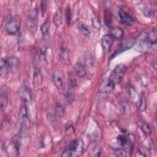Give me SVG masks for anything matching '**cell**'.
Masks as SVG:
<instances>
[{"label":"cell","instance_id":"cell-1","mask_svg":"<svg viewBox=\"0 0 157 157\" xmlns=\"http://www.w3.org/2000/svg\"><path fill=\"white\" fill-rule=\"evenodd\" d=\"M83 150V142L81 139L73 140L63 151L61 156L70 157L80 156Z\"/></svg>","mask_w":157,"mask_h":157},{"label":"cell","instance_id":"cell-2","mask_svg":"<svg viewBox=\"0 0 157 157\" xmlns=\"http://www.w3.org/2000/svg\"><path fill=\"white\" fill-rule=\"evenodd\" d=\"M126 69V66L123 64H118L114 68L110 77L108 78L109 83L113 88L121 80L125 74Z\"/></svg>","mask_w":157,"mask_h":157},{"label":"cell","instance_id":"cell-3","mask_svg":"<svg viewBox=\"0 0 157 157\" xmlns=\"http://www.w3.org/2000/svg\"><path fill=\"white\" fill-rule=\"evenodd\" d=\"M37 10L36 9L33 10L29 13L26 21V27L28 29L33 33H35L37 28Z\"/></svg>","mask_w":157,"mask_h":157},{"label":"cell","instance_id":"cell-4","mask_svg":"<svg viewBox=\"0 0 157 157\" xmlns=\"http://www.w3.org/2000/svg\"><path fill=\"white\" fill-rule=\"evenodd\" d=\"M59 61L63 65H65V66H68L71 64V60L69 58L68 48L64 42H63L61 45L60 53H59Z\"/></svg>","mask_w":157,"mask_h":157},{"label":"cell","instance_id":"cell-5","mask_svg":"<svg viewBox=\"0 0 157 157\" xmlns=\"http://www.w3.org/2000/svg\"><path fill=\"white\" fill-rule=\"evenodd\" d=\"M6 29L8 34L11 35L15 34L18 30V24L17 20L15 18L10 17L7 20Z\"/></svg>","mask_w":157,"mask_h":157},{"label":"cell","instance_id":"cell-6","mask_svg":"<svg viewBox=\"0 0 157 157\" xmlns=\"http://www.w3.org/2000/svg\"><path fill=\"white\" fill-rule=\"evenodd\" d=\"M63 73L60 70L56 71L53 74V83L56 87V88L61 91L63 90L64 86V82H63Z\"/></svg>","mask_w":157,"mask_h":157},{"label":"cell","instance_id":"cell-7","mask_svg":"<svg viewBox=\"0 0 157 157\" xmlns=\"http://www.w3.org/2000/svg\"><path fill=\"white\" fill-rule=\"evenodd\" d=\"M119 21L124 25H131L134 22L133 18L123 9H120L118 11Z\"/></svg>","mask_w":157,"mask_h":157},{"label":"cell","instance_id":"cell-8","mask_svg":"<svg viewBox=\"0 0 157 157\" xmlns=\"http://www.w3.org/2000/svg\"><path fill=\"white\" fill-rule=\"evenodd\" d=\"M136 42V39L135 38H130L128 40H124L123 42L120 44L118 48H117V50L115 54L117 55L122 52H124L127 50H129L135 44Z\"/></svg>","mask_w":157,"mask_h":157},{"label":"cell","instance_id":"cell-9","mask_svg":"<svg viewBox=\"0 0 157 157\" xmlns=\"http://www.w3.org/2000/svg\"><path fill=\"white\" fill-rule=\"evenodd\" d=\"M43 77L40 69L37 67H35L33 72V86L36 88L40 86L42 83Z\"/></svg>","mask_w":157,"mask_h":157},{"label":"cell","instance_id":"cell-10","mask_svg":"<svg viewBox=\"0 0 157 157\" xmlns=\"http://www.w3.org/2000/svg\"><path fill=\"white\" fill-rule=\"evenodd\" d=\"M10 71V67L8 59L2 58L0 63V74L1 78H5L9 72Z\"/></svg>","mask_w":157,"mask_h":157},{"label":"cell","instance_id":"cell-11","mask_svg":"<svg viewBox=\"0 0 157 157\" xmlns=\"http://www.w3.org/2000/svg\"><path fill=\"white\" fill-rule=\"evenodd\" d=\"M113 38L110 34H105L102 37V44L105 52L110 50L113 42Z\"/></svg>","mask_w":157,"mask_h":157},{"label":"cell","instance_id":"cell-12","mask_svg":"<svg viewBox=\"0 0 157 157\" xmlns=\"http://www.w3.org/2000/svg\"><path fill=\"white\" fill-rule=\"evenodd\" d=\"M113 87L109 83L108 78L104 79L99 87V91L103 93H110L113 91Z\"/></svg>","mask_w":157,"mask_h":157},{"label":"cell","instance_id":"cell-13","mask_svg":"<svg viewBox=\"0 0 157 157\" xmlns=\"http://www.w3.org/2000/svg\"><path fill=\"white\" fill-rule=\"evenodd\" d=\"M8 61L10 67V71L13 74L16 73L18 70L20 64V62L17 58L15 56H11L8 59Z\"/></svg>","mask_w":157,"mask_h":157},{"label":"cell","instance_id":"cell-14","mask_svg":"<svg viewBox=\"0 0 157 157\" xmlns=\"http://www.w3.org/2000/svg\"><path fill=\"white\" fill-rule=\"evenodd\" d=\"M113 39H121L124 36V31L119 27H115L113 28H112L110 31L109 34Z\"/></svg>","mask_w":157,"mask_h":157},{"label":"cell","instance_id":"cell-15","mask_svg":"<svg viewBox=\"0 0 157 157\" xmlns=\"http://www.w3.org/2000/svg\"><path fill=\"white\" fill-rule=\"evenodd\" d=\"M28 119V109L26 105V102L22 101V104L20 109V120L21 123H24Z\"/></svg>","mask_w":157,"mask_h":157},{"label":"cell","instance_id":"cell-16","mask_svg":"<svg viewBox=\"0 0 157 157\" xmlns=\"http://www.w3.org/2000/svg\"><path fill=\"white\" fill-rule=\"evenodd\" d=\"M85 65L88 69H92L94 66V59L90 52H86L84 55Z\"/></svg>","mask_w":157,"mask_h":157},{"label":"cell","instance_id":"cell-17","mask_svg":"<svg viewBox=\"0 0 157 157\" xmlns=\"http://www.w3.org/2000/svg\"><path fill=\"white\" fill-rule=\"evenodd\" d=\"M74 71L76 75L80 78H82L86 75V70L83 65L80 62H77L74 66Z\"/></svg>","mask_w":157,"mask_h":157},{"label":"cell","instance_id":"cell-18","mask_svg":"<svg viewBox=\"0 0 157 157\" xmlns=\"http://www.w3.org/2000/svg\"><path fill=\"white\" fill-rule=\"evenodd\" d=\"M67 83H68V91L74 92V89L77 86V82L76 79L73 75L72 72H70L68 74V80H67Z\"/></svg>","mask_w":157,"mask_h":157},{"label":"cell","instance_id":"cell-19","mask_svg":"<svg viewBox=\"0 0 157 157\" xmlns=\"http://www.w3.org/2000/svg\"><path fill=\"white\" fill-rule=\"evenodd\" d=\"M1 109L3 110L6 109L8 103V95L6 90L2 88L1 90Z\"/></svg>","mask_w":157,"mask_h":157},{"label":"cell","instance_id":"cell-20","mask_svg":"<svg viewBox=\"0 0 157 157\" xmlns=\"http://www.w3.org/2000/svg\"><path fill=\"white\" fill-rule=\"evenodd\" d=\"M53 22L56 27L59 26L62 23V11L61 8H58L53 16Z\"/></svg>","mask_w":157,"mask_h":157},{"label":"cell","instance_id":"cell-21","mask_svg":"<svg viewBox=\"0 0 157 157\" xmlns=\"http://www.w3.org/2000/svg\"><path fill=\"white\" fill-rule=\"evenodd\" d=\"M21 99L22 101H25L26 102L31 101V93L30 89H29L28 87L25 86L24 88L23 89L21 92Z\"/></svg>","mask_w":157,"mask_h":157},{"label":"cell","instance_id":"cell-22","mask_svg":"<svg viewBox=\"0 0 157 157\" xmlns=\"http://www.w3.org/2000/svg\"><path fill=\"white\" fill-rule=\"evenodd\" d=\"M77 28L80 33L83 34L84 36H88L90 34V28L84 23L79 21L77 24Z\"/></svg>","mask_w":157,"mask_h":157},{"label":"cell","instance_id":"cell-23","mask_svg":"<svg viewBox=\"0 0 157 157\" xmlns=\"http://www.w3.org/2000/svg\"><path fill=\"white\" fill-rule=\"evenodd\" d=\"M147 107V103H146V99L144 93H142L139 97V100L138 102V109L140 111L143 112L145 110Z\"/></svg>","mask_w":157,"mask_h":157},{"label":"cell","instance_id":"cell-24","mask_svg":"<svg viewBox=\"0 0 157 157\" xmlns=\"http://www.w3.org/2000/svg\"><path fill=\"white\" fill-rule=\"evenodd\" d=\"M50 29V21L48 18H46V20L43 22V23L40 26V31L44 36H47L48 34Z\"/></svg>","mask_w":157,"mask_h":157},{"label":"cell","instance_id":"cell-25","mask_svg":"<svg viewBox=\"0 0 157 157\" xmlns=\"http://www.w3.org/2000/svg\"><path fill=\"white\" fill-rule=\"evenodd\" d=\"M104 23L107 27L110 28L112 26V14L109 10L104 11Z\"/></svg>","mask_w":157,"mask_h":157},{"label":"cell","instance_id":"cell-26","mask_svg":"<svg viewBox=\"0 0 157 157\" xmlns=\"http://www.w3.org/2000/svg\"><path fill=\"white\" fill-rule=\"evenodd\" d=\"M139 126L140 129L142 130V131L147 136H148L151 134V129L148 124H147L145 122H139Z\"/></svg>","mask_w":157,"mask_h":157},{"label":"cell","instance_id":"cell-27","mask_svg":"<svg viewBox=\"0 0 157 157\" xmlns=\"http://www.w3.org/2000/svg\"><path fill=\"white\" fill-rule=\"evenodd\" d=\"M91 23L94 28L97 29H99L101 28V22L98 17L95 14H93L91 17Z\"/></svg>","mask_w":157,"mask_h":157},{"label":"cell","instance_id":"cell-28","mask_svg":"<svg viewBox=\"0 0 157 157\" xmlns=\"http://www.w3.org/2000/svg\"><path fill=\"white\" fill-rule=\"evenodd\" d=\"M117 140L118 143L122 147L126 146L128 144V139L122 135H120L117 137Z\"/></svg>","mask_w":157,"mask_h":157},{"label":"cell","instance_id":"cell-29","mask_svg":"<svg viewBox=\"0 0 157 157\" xmlns=\"http://www.w3.org/2000/svg\"><path fill=\"white\" fill-rule=\"evenodd\" d=\"M20 137H17V136H15L14 137V139L13 140V142H12V144H13V148L15 150V151L18 153V151H19V149L20 148V139L19 138Z\"/></svg>","mask_w":157,"mask_h":157},{"label":"cell","instance_id":"cell-30","mask_svg":"<svg viewBox=\"0 0 157 157\" xmlns=\"http://www.w3.org/2000/svg\"><path fill=\"white\" fill-rule=\"evenodd\" d=\"M75 132L74 128L72 125H68L66 127L65 131H64V134L66 136L70 137L72 136Z\"/></svg>","mask_w":157,"mask_h":157},{"label":"cell","instance_id":"cell-31","mask_svg":"<svg viewBox=\"0 0 157 157\" xmlns=\"http://www.w3.org/2000/svg\"><path fill=\"white\" fill-rule=\"evenodd\" d=\"M114 153L117 156H119V157H125L127 155L126 151L123 148L115 149L114 151Z\"/></svg>","mask_w":157,"mask_h":157},{"label":"cell","instance_id":"cell-32","mask_svg":"<svg viewBox=\"0 0 157 157\" xmlns=\"http://www.w3.org/2000/svg\"><path fill=\"white\" fill-rule=\"evenodd\" d=\"M71 9L69 7V6H68L66 8V21L68 25H70L71 21Z\"/></svg>","mask_w":157,"mask_h":157},{"label":"cell","instance_id":"cell-33","mask_svg":"<svg viewBox=\"0 0 157 157\" xmlns=\"http://www.w3.org/2000/svg\"><path fill=\"white\" fill-rule=\"evenodd\" d=\"M123 109L125 114L128 115L130 113V107L127 102H123Z\"/></svg>","mask_w":157,"mask_h":157},{"label":"cell","instance_id":"cell-34","mask_svg":"<svg viewBox=\"0 0 157 157\" xmlns=\"http://www.w3.org/2000/svg\"><path fill=\"white\" fill-rule=\"evenodd\" d=\"M45 2H42V13H44V12L45 11Z\"/></svg>","mask_w":157,"mask_h":157}]
</instances>
